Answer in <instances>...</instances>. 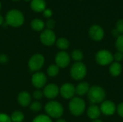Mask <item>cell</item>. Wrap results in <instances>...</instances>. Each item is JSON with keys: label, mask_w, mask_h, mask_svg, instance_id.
<instances>
[{"label": "cell", "mask_w": 123, "mask_h": 122, "mask_svg": "<svg viewBox=\"0 0 123 122\" xmlns=\"http://www.w3.org/2000/svg\"><path fill=\"white\" fill-rule=\"evenodd\" d=\"M115 47L117 51L123 53V35H120L118 37H117L115 41Z\"/></svg>", "instance_id": "obj_27"}, {"label": "cell", "mask_w": 123, "mask_h": 122, "mask_svg": "<svg viewBox=\"0 0 123 122\" xmlns=\"http://www.w3.org/2000/svg\"><path fill=\"white\" fill-rule=\"evenodd\" d=\"M59 93L63 99L71 100L76 94V87L71 83H63L59 88Z\"/></svg>", "instance_id": "obj_13"}, {"label": "cell", "mask_w": 123, "mask_h": 122, "mask_svg": "<svg viewBox=\"0 0 123 122\" xmlns=\"http://www.w3.org/2000/svg\"><path fill=\"white\" fill-rule=\"evenodd\" d=\"M116 112L118 114V115L121 118H123V102L120 103L117 106V111H116Z\"/></svg>", "instance_id": "obj_33"}, {"label": "cell", "mask_w": 123, "mask_h": 122, "mask_svg": "<svg viewBox=\"0 0 123 122\" xmlns=\"http://www.w3.org/2000/svg\"><path fill=\"white\" fill-rule=\"evenodd\" d=\"M43 16L45 18H47V19H49L52 17L53 15V11L49 9V8H46L43 12Z\"/></svg>", "instance_id": "obj_32"}, {"label": "cell", "mask_w": 123, "mask_h": 122, "mask_svg": "<svg viewBox=\"0 0 123 122\" xmlns=\"http://www.w3.org/2000/svg\"><path fill=\"white\" fill-rule=\"evenodd\" d=\"M1 3L0 1V10H1Z\"/></svg>", "instance_id": "obj_40"}, {"label": "cell", "mask_w": 123, "mask_h": 122, "mask_svg": "<svg viewBox=\"0 0 123 122\" xmlns=\"http://www.w3.org/2000/svg\"><path fill=\"white\" fill-rule=\"evenodd\" d=\"M45 111L49 117L59 119L63 116L64 109L60 102L57 101H50L45 105Z\"/></svg>", "instance_id": "obj_3"}, {"label": "cell", "mask_w": 123, "mask_h": 122, "mask_svg": "<svg viewBox=\"0 0 123 122\" xmlns=\"http://www.w3.org/2000/svg\"><path fill=\"white\" fill-rule=\"evenodd\" d=\"M25 1H31L32 0H25Z\"/></svg>", "instance_id": "obj_42"}, {"label": "cell", "mask_w": 123, "mask_h": 122, "mask_svg": "<svg viewBox=\"0 0 123 122\" xmlns=\"http://www.w3.org/2000/svg\"><path fill=\"white\" fill-rule=\"evenodd\" d=\"M91 122H103L101 119H95V120H92Z\"/></svg>", "instance_id": "obj_39"}, {"label": "cell", "mask_w": 123, "mask_h": 122, "mask_svg": "<svg viewBox=\"0 0 123 122\" xmlns=\"http://www.w3.org/2000/svg\"><path fill=\"white\" fill-rule=\"evenodd\" d=\"M30 8L35 12H43L46 9V1L45 0H32Z\"/></svg>", "instance_id": "obj_17"}, {"label": "cell", "mask_w": 123, "mask_h": 122, "mask_svg": "<svg viewBox=\"0 0 123 122\" xmlns=\"http://www.w3.org/2000/svg\"><path fill=\"white\" fill-rule=\"evenodd\" d=\"M89 101L92 104H99L105 100L106 91L100 86H91L87 93Z\"/></svg>", "instance_id": "obj_2"}, {"label": "cell", "mask_w": 123, "mask_h": 122, "mask_svg": "<svg viewBox=\"0 0 123 122\" xmlns=\"http://www.w3.org/2000/svg\"><path fill=\"white\" fill-rule=\"evenodd\" d=\"M45 63V58L40 53L33 55L28 61V67L32 72H37L43 67Z\"/></svg>", "instance_id": "obj_7"}, {"label": "cell", "mask_w": 123, "mask_h": 122, "mask_svg": "<svg viewBox=\"0 0 123 122\" xmlns=\"http://www.w3.org/2000/svg\"><path fill=\"white\" fill-rule=\"evenodd\" d=\"M12 1H20V0H12Z\"/></svg>", "instance_id": "obj_41"}, {"label": "cell", "mask_w": 123, "mask_h": 122, "mask_svg": "<svg viewBox=\"0 0 123 122\" xmlns=\"http://www.w3.org/2000/svg\"><path fill=\"white\" fill-rule=\"evenodd\" d=\"M95 61L101 66L110 65L114 62L113 54L108 50H100L95 55Z\"/></svg>", "instance_id": "obj_6"}, {"label": "cell", "mask_w": 123, "mask_h": 122, "mask_svg": "<svg viewBox=\"0 0 123 122\" xmlns=\"http://www.w3.org/2000/svg\"><path fill=\"white\" fill-rule=\"evenodd\" d=\"M101 113L107 116H112L117 111V105L111 100H105L99 106Z\"/></svg>", "instance_id": "obj_12"}, {"label": "cell", "mask_w": 123, "mask_h": 122, "mask_svg": "<svg viewBox=\"0 0 123 122\" xmlns=\"http://www.w3.org/2000/svg\"><path fill=\"white\" fill-rule=\"evenodd\" d=\"M55 44L57 47L61 50V51H65L66 50L68 49L70 46V42L65 37H60L56 40Z\"/></svg>", "instance_id": "obj_21"}, {"label": "cell", "mask_w": 123, "mask_h": 122, "mask_svg": "<svg viewBox=\"0 0 123 122\" xmlns=\"http://www.w3.org/2000/svg\"><path fill=\"white\" fill-rule=\"evenodd\" d=\"M30 26L33 30L37 31V32H40V31L44 30L45 23L43 22V20L38 19V18H36V19H34L31 21Z\"/></svg>", "instance_id": "obj_20"}, {"label": "cell", "mask_w": 123, "mask_h": 122, "mask_svg": "<svg viewBox=\"0 0 123 122\" xmlns=\"http://www.w3.org/2000/svg\"><path fill=\"white\" fill-rule=\"evenodd\" d=\"M32 122H53L50 117H49L48 115L45 114H40L37 116H35Z\"/></svg>", "instance_id": "obj_25"}, {"label": "cell", "mask_w": 123, "mask_h": 122, "mask_svg": "<svg viewBox=\"0 0 123 122\" xmlns=\"http://www.w3.org/2000/svg\"><path fill=\"white\" fill-rule=\"evenodd\" d=\"M55 122H67L65 119H58L57 121Z\"/></svg>", "instance_id": "obj_38"}, {"label": "cell", "mask_w": 123, "mask_h": 122, "mask_svg": "<svg viewBox=\"0 0 123 122\" xmlns=\"http://www.w3.org/2000/svg\"><path fill=\"white\" fill-rule=\"evenodd\" d=\"M10 118L12 122H22L25 119V115L20 111H15L12 114Z\"/></svg>", "instance_id": "obj_22"}, {"label": "cell", "mask_w": 123, "mask_h": 122, "mask_svg": "<svg viewBox=\"0 0 123 122\" xmlns=\"http://www.w3.org/2000/svg\"><path fill=\"white\" fill-rule=\"evenodd\" d=\"M68 109L73 116H80L86 110V102L81 97H74L69 101Z\"/></svg>", "instance_id": "obj_4"}, {"label": "cell", "mask_w": 123, "mask_h": 122, "mask_svg": "<svg viewBox=\"0 0 123 122\" xmlns=\"http://www.w3.org/2000/svg\"><path fill=\"white\" fill-rule=\"evenodd\" d=\"M43 96H44L43 93L40 89H37L36 91H33V93H32V97L36 101H39V100L42 99Z\"/></svg>", "instance_id": "obj_28"}, {"label": "cell", "mask_w": 123, "mask_h": 122, "mask_svg": "<svg viewBox=\"0 0 123 122\" xmlns=\"http://www.w3.org/2000/svg\"><path fill=\"white\" fill-rule=\"evenodd\" d=\"M71 55L66 51L58 52L55 57V65L59 68H67L71 63Z\"/></svg>", "instance_id": "obj_10"}, {"label": "cell", "mask_w": 123, "mask_h": 122, "mask_svg": "<svg viewBox=\"0 0 123 122\" xmlns=\"http://www.w3.org/2000/svg\"><path fill=\"white\" fill-rule=\"evenodd\" d=\"M32 101L31 95L27 91H22L17 96V101L19 104L22 107H27L30 106Z\"/></svg>", "instance_id": "obj_15"}, {"label": "cell", "mask_w": 123, "mask_h": 122, "mask_svg": "<svg viewBox=\"0 0 123 122\" xmlns=\"http://www.w3.org/2000/svg\"><path fill=\"white\" fill-rule=\"evenodd\" d=\"M0 122H12L10 116L4 113H0Z\"/></svg>", "instance_id": "obj_31"}, {"label": "cell", "mask_w": 123, "mask_h": 122, "mask_svg": "<svg viewBox=\"0 0 123 122\" xmlns=\"http://www.w3.org/2000/svg\"><path fill=\"white\" fill-rule=\"evenodd\" d=\"M88 34L89 37L94 42H100L104 39L105 37V30L103 27L99 24H93L92 25L89 30Z\"/></svg>", "instance_id": "obj_8"}, {"label": "cell", "mask_w": 123, "mask_h": 122, "mask_svg": "<svg viewBox=\"0 0 123 122\" xmlns=\"http://www.w3.org/2000/svg\"><path fill=\"white\" fill-rule=\"evenodd\" d=\"M90 87L91 86L87 82L82 81L76 86V94H77L79 96L87 95Z\"/></svg>", "instance_id": "obj_19"}, {"label": "cell", "mask_w": 123, "mask_h": 122, "mask_svg": "<svg viewBox=\"0 0 123 122\" xmlns=\"http://www.w3.org/2000/svg\"><path fill=\"white\" fill-rule=\"evenodd\" d=\"M30 109L33 112H38L42 109V104L39 101H35L30 104Z\"/></svg>", "instance_id": "obj_26"}, {"label": "cell", "mask_w": 123, "mask_h": 122, "mask_svg": "<svg viewBox=\"0 0 123 122\" xmlns=\"http://www.w3.org/2000/svg\"><path fill=\"white\" fill-rule=\"evenodd\" d=\"M45 25L46 27H48L47 29H53L55 25V22L53 19H48L46 23H45Z\"/></svg>", "instance_id": "obj_34"}, {"label": "cell", "mask_w": 123, "mask_h": 122, "mask_svg": "<svg viewBox=\"0 0 123 122\" xmlns=\"http://www.w3.org/2000/svg\"><path fill=\"white\" fill-rule=\"evenodd\" d=\"M8 56L5 54H2V55H0V63L1 64H5L8 62Z\"/></svg>", "instance_id": "obj_35"}, {"label": "cell", "mask_w": 123, "mask_h": 122, "mask_svg": "<svg viewBox=\"0 0 123 122\" xmlns=\"http://www.w3.org/2000/svg\"><path fill=\"white\" fill-rule=\"evenodd\" d=\"M40 42L45 46H52L56 42V36L53 29H46L42 31L40 35Z\"/></svg>", "instance_id": "obj_9"}, {"label": "cell", "mask_w": 123, "mask_h": 122, "mask_svg": "<svg viewBox=\"0 0 123 122\" xmlns=\"http://www.w3.org/2000/svg\"></svg>", "instance_id": "obj_43"}, {"label": "cell", "mask_w": 123, "mask_h": 122, "mask_svg": "<svg viewBox=\"0 0 123 122\" xmlns=\"http://www.w3.org/2000/svg\"><path fill=\"white\" fill-rule=\"evenodd\" d=\"M109 72L112 77H118L123 72V66L120 63L114 61L110 65Z\"/></svg>", "instance_id": "obj_18"}, {"label": "cell", "mask_w": 123, "mask_h": 122, "mask_svg": "<svg viewBox=\"0 0 123 122\" xmlns=\"http://www.w3.org/2000/svg\"><path fill=\"white\" fill-rule=\"evenodd\" d=\"M47 76L46 75L41 72H35L31 78V82L32 86L37 89H41L46 86L47 83Z\"/></svg>", "instance_id": "obj_11"}, {"label": "cell", "mask_w": 123, "mask_h": 122, "mask_svg": "<svg viewBox=\"0 0 123 122\" xmlns=\"http://www.w3.org/2000/svg\"><path fill=\"white\" fill-rule=\"evenodd\" d=\"M113 58H114V60L115 62H118L120 63L121 61L123 60V53L121 52L117 51L114 55H113Z\"/></svg>", "instance_id": "obj_30"}, {"label": "cell", "mask_w": 123, "mask_h": 122, "mask_svg": "<svg viewBox=\"0 0 123 122\" xmlns=\"http://www.w3.org/2000/svg\"><path fill=\"white\" fill-rule=\"evenodd\" d=\"M86 114H87V116L90 119L95 120V119H98L99 118L102 113H101L100 108L99 106H97L96 104H92L87 109Z\"/></svg>", "instance_id": "obj_16"}, {"label": "cell", "mask_w": 123, "mask_h": 122, "mask_svg": "<svg viewBox=\"0 0 123 122\" xmlns=\"http://www.w3.org/2000/svg\"><path fill=\"white\" fill-rule=\"evenodd\" d=\"M5 22L12 27H19L25 22V17L22 12L18 9H13L7 12L5 16Z\"/></svg>", "instance_id": "obj_1"}, {"label": "cell", "mask_w": 123, "mask_h": 122, "mask_svg": "<svg viewBox=\"0 0 123 122\" xmlns=\"http://www.w3.org/2000/svg\"><path fill=\"white\" fill-rule=\"evenodd\" d=\"M112 32V35L114 37H115L116 38H117V37H118L120 35V34L118 32V31H117L115 28H114V29L112 30V32Z\"/></svg>", "instance_id": "obj_36"}, {"label": "cell", "mask_w": 123, "mask_h": 122, "mask_svg": "<svg viewBox=\"0 0 123 122\" xmlns=\"http://www.w3.org/2000/svg\"><path fill=\"white\" fill-rule=\"evenodd\" d=\"M4 22V18H3V17L0 14V26L3 24Z\"/></svg>", "instance_id": "obj_37"}, {"label": "cell", "mask_w": 123, "mask_h": 122, "mask_svg": "<svg viewBox=\"0 0 123 122\" xmlns=\"http://www.w3.org/2000/svg\"><path fill=\"white\" fill-rule=\"evenodd\" d=\"M71 58H72L76 62H81L84 58V53L81 50L76 49L71 52Z\"/></svg>", "instance_id": "obj_23"}, {"label": "cell", "mask_w": 123, "mask_h": 122, "mask_svg": "<svg viewBox=\"0 0 123 122\" xmlns=\"http://www.w3.org/2000/svg\"><path fill=\"white\" fill-rule=\"evenodd\" d=\"M43 96L48 99H53L59 94V87L55 83H49L43 88Z\"/></svg>", "instance_id": "obj_14"}, {"label": "cell", "mask_w": 123, "mask_h": 122, "mask_svg": "<svg viewBox=\"0 0 123 122\" xmlns=\"http://www.w3.org/2000/svg\"><path fill=\"white\" fill-rule=\"evenodd\" d=\"M115 29L120 35H123V19H120L117 21Z\"/></svg>", "instance_id": "obj_29"}, {"label": "cell", "mask_w": 123, "mask_h": 122, "mask_svg": "<svg viewBox=\"0 0 123 122\" xmlns=\"http://www.w3.org/2000/svg\"><path fill=\"white\" fill-rule=\"evenodd\" d=\"M87 74V68L82 62H76L70 69V76L75 81L83 80Z\"/></svg>", "instance_id": "obj_5"}, {"label": "cell", "mask_w": 123, "mask_h": 122, "mask_svg": "<svg viewBox=\"0 0 123 122\" xmlns=\"http://www.w3.org/2000/svg\"><path fill=\"white\" fill-rule=\"evenodd\" d=\"M59 68L55 65H50L47 69V73L50 77H55L59 73Z\"/></svg>", "instance_id": "obj_24"}]
</instances>
